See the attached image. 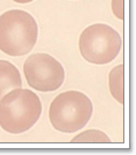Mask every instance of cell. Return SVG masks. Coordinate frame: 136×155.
Masks as SVG:
<instances>
[{
    "label": "cell",
    "mask_w": 136,
    "mask_h": 155,
    "mask_svg": "<svg viewBox=\"0 0 136 155\" xmlns=\"http://www.w3.org/2000/svg\"><path fill=\"white\" fill-rule=\"evenodd\" d=\"M41 114V101L29 89H13L0 100V126L10 134L26 132L39 120Z\"/></svg>",
    "instance_id": "6da1fadb"
},
{
    "label": "cell",
    "mask_w": 136,
    "mask_h": 155,
    "mask_svg": "<svg viewBox=\"0 0 136 155\" xmlns=\"http://www.w3.org/2000/svg\"><path fill=\"white\" fill-rule=\"evenodd\" d=\"M38 38V26L30 14L10 10L0 16V51L10 56L30 52Z\"/></svg>",
    "instance_id": "7a4b0ae2"
},
{
    "label": "cell",
    "mask_w": 136,
    "mask_h": 155,
    "mask_svg": "<svg viewBox=\"0 0 136 155\" xmlns=\"http://www.w3.org/2000/svg\"><path fill=\"white\" fill-rule=\"evenodd\" d=\"M93 107L90 99L80 91L60 93L53 100L49 118L58 132L74 133L84 128L90 121Z\"/></svg>",
    "instance_id": "3957f363"
},
{
    "label": "cell",
    "mask_w": 136,
    "mask_h": 155,
    "mask_svg": "<svg viewBox=\"0 0 136 155\" xmlns=\"http://www.w3.org/2000/svg\"><path fill=\"white\" fill-rule=\"evenodd\" d=\"M79 48L85 60L92 64L103 65L118 56L121 48V38L111 26L95 23L82 32Z\"/></svg>",
    "instance_id": "277c9868"
},
{
    "label": "cell",
    "mask_w": 136,
    "mask_h": 155,
    "mask_svg": "<svg viewBox=\"0 0 136 155\" xmlns=\"http://www.w3.org/2000/svg\"><path fill=\"white\" fill-rule=\"evenodd\" d=\"M23 73L28 85L41 92L56 91L65 79L60 62L47 53H34L28 56L23 64Z\"/></svg>",
    "instance_id": "5b68a950"
},
{
    "label": "cell",
    "mask_w": 136,
    "mask_h": 155,
    "mask_svg": "<svg viewBox=\"0 0 136 155\" xmlns=\"http://www.w3.org/2000/svg\"><path fill=\"white\" fill-rule=\"evenodd\" d=\"M22 77L17 67L7 60H0V100L13 89L21 88Z\"/></svg>",
    "instance_id": "8992f818"
},
{
    "label": "cell",
    "mask_w": 136,
    "mask_h": 155,
    "mask_svg": "<svg viewBox=\"0 0 136 155\" xmlns=\"http://www.w3.org/2000/svg\"><path fill=\"white\" fill-rule=\"evenodd\" d=\"M109 90L119 103L124 101V64L116 66L109 74Z\"/></svg>",
    "instance_id": "52a82bcc"
},
{
    "label": "cell",
    "mask_w": 136,
    "mask_h": 155,
    "mask_svg": "<svg viewBox=\"0 0 136 155\" xmlns=\"http://www.w3.org/2000/svg\"><path fill=\"white\" fill-rule=\"evenodd\" d=\"M71 143H110L111 140L105 133L99 130H87L72 139Z\"/></svg>",
    "instance_id": "ba28073f"
},
{
    "label": "cell",
    "mask_w": 136,
    "mask_h": 155,
    "mask_svg": "<svg viewBox=\"0 0 136 155\" xmlns=\"http://www.w3.org/2000/svg\"><path fill=\"white\" fill-rule=\"evenodd\" d=\"M112 9L117 18L124 19V0H112Z\"/></svg>",
    "instance_id": "9c48e42d"
},
{
    "label": "cell",
    "mask_w": 136,
    "mask_h": 155,
    "mask_svg": "<svg viewBox=\"0 0 136 155\" xmlns=\"http://www.w3.org/2000/svg\"><path fill=\"white\" fill-rule=\"evenodd\" d=\"M13 1L17 2V3H21V4H25V3L32 2L33 0H13Z\"/></svg>",
    "instance_id": "30bf717a"
}]
</instances>
